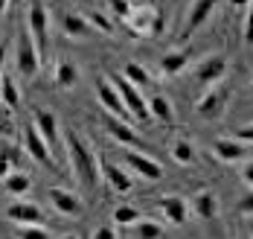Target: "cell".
I'll use <instances>...</instances> for the list:
<instances>
[{"mask_svg":"<svg viewBox=\"0 0 253 239\" xmlns=\"http://www.w3.org/2000/svg\"><path fill=\"white\" fill-rule=\"evenodd\" d=\"M64 149L70 155V163L76 169L79 181L87 187V190H96L102 181V169H99V155H93V149L79 137L76 132L64 134Z\"/></svg>","mask_w":253,"mask_h":239,"instance_id":"1","label":"cell"},{"mask_svg":"<svg viewBox=\"0 0 253 239\" xmlns=\"http://www.w3.org/2000/svg\"><path fill=\"white\" fill-rule=\"evenodd\" d=\"M111 85H114V88H117V94L123 96L128 114L134 117V123H149V120H152L149 99H143V94H140V88H137V85H131L123 73H120V76L114 73V76H111Z\"/></svg>","mask_w":253,"mask_h":239,"instance_id":"2","label":"cell"},{"mask_svg":"<svg viewBox=\"0 0 253 239\" xmlns=\"http://www.w3.org/2000/svg\"><path fill=\"white\" fill-rule=\"evenodd\" d=\"M26 24H29V35H32L38 53L47 55V47H50V12H47L44 0H29Z\"/></svg>","mask_w":253,"mask_h":239,"instance_id":"3","label":"cell"},{"mask_svg":"<svg viewBox=\"0 0 253 239\" xmlns=\"http://www.w3.org/2000/svg\"><path fill=\"white\" fill-rule=\"evenodd\" d=\"M15 64H18V73L24 79H35L38 70H41V53H38L29 29L26 32L24 29L18 32V41H15Z\"/></svg>","mask_w":253,"mask_h":239,"instance_id":"4","label":"cell"},{"mask_svg":"<svg viewBox=\"0 0 253 239\" xmlns=\"http://www.w3.org/2000/svg\"><path fill=\"white\" fill-rule=\"evenodd\" d=\"M230 96H233V91H230L227 85L218 82V85L207 88V94L195 102V114H198L201 120H218V117H224V111H227Z\"/></svg>","mask_w":253,"mask_h":239,"instance_id":"5","label":"cell"},{"mask_svg":"<svg viewBox=\"0 0 253 239\" xmlns=\"http://www.w3.org/2000/svg\"><path fill=\"white\" fill-rule=\"evenodd\" d=\"M227 70H230L227 55L212 53V55H207V58H201V61L195 64V82L204 85V88H212V85H218V82L227 76Z\"/></svg>","mask_w":253,"mask_h":239,"instance_id":"6","label":"cell"},{"mask_svg":"<svg viewBox=\"0 0 253 239\" xmlns=\"http://www.w3.org/2000/svg\"><path fill=\"white\" fill-rule=\"evenodd\" d=\"M24 149H26V155L35 160L38 166H47V169H55V172H58V163H55V158H52L50 146L44 143V137L38 134V129H35L32 123L24 126Z\"/></svg>","mask_w":253,"mask_h":239,"instance_id":"7","label":"cell"},{"mask_svg":"<svg viewBox=\"0 0 253 239\" xmlns=\"http://www.w3.org/2000/svg\"><path fill=\"white\" fill-rule=\"evenodd\" d=\"M96 99H99V105L105 108L108 114H114V117H120V120H126V123H131V120H134V117L128 114L123 96L117 94V88L111 85V79H105V76H99V79H96Z\"/></svg>","mask_w":253,"mask_h":239,"instance_id":"8","label":"cell"},{"mask_svg":"<svg viewBox=\"0 0 253 239\" xmlns=\"http://www.w3.org/2000/svg\"><path fill=\"white\" fill-rule=\"evenodd\" d=\"M102 123H105V132L111 134L117 143H123V146H128V149H149V146L140 140V134L131 129V123L114 117V114H108V111L102 114Z\"/></svg>","mask_w":253,"mask_h":239,"instance_id":"9","label":"cell"},{"mask_svg":"<svg viewBox=\"0 0 253 239\" xmlns=\"http://www.w3.org/2000/svg\"><path fill=\"white\" fill-rule=\"evenodd\" d=\"M126 24L134 35H157L160 32V15L152 6H131Z\"/></svg>","mask_w":253,"mask_h":239,"instance_id":"10","label":"cell"},{"mask_svg":"<svg viewBox=\"0 0 253 239\" xmlns=\"http://www.w3.org/2000/svg\"><path fill=\"white\" fill-rule=\"evenodd\" d=\"M212 155L221 163H242L251 158V143H242L236 137H218L212 143Z\"/></svg>","mask_w":253,"mask_h":239,"instance_id":"11","label":"cell"},{"mask_svg":"<svg viewBox=\"0 0 253 239\" xmlns=\"http://www.w3.org/2000/svg\"><path fill=\"white\" fill-rule=\"evenodd\" d=\"M47 198L52 201V207L61 213V216L76 219V216H82V213H84L82 198H79L73 190H67V187H50V190H47Z\"/></svg>","mask_w":253,"mask_h":239,"instance_id":"12","label":"cell"},{"mask_svg":"<svg viewBox=\"0 0 253 239\" xmlns=\"http://www.w3.org/2000/svg\"><path fill=\"white\" fill-rule=\"evenodd\" d=\"M99 169H102V178L108 181V187H111L117 195H128V192L134 190V178L128 175L123 166H117L114 160L99 158Z\"/></svg>","mask_w":253,"mask_h":239,"instance_id":"13","label":"cell"},{"mask_svg":"<svg viewBox=\"0 0 253 239\" xmlns=\"http://www.w3.org/2000/svg\"><path fill=\"white\" fill-rule=\"evenodd\" d=\"M32 126L38 129V134L44 137V143L50 146V152L58 149V120H55V114L47 111V108H32Z\"/></svg>","mask_w":253,"mask_h":239,"instance_id":"14","label":"cell"},{"mask_svg":"<svg viewBox=\"0 0 253 239\" xmlns=\"http://www.w3.org/2000/svg\"><path fill=\"white\" fill-rule=\"evenodd\" d=\"M123 158H126V163L140 175V178H146V181H160V178H163V166L154 158H149V155H140V152H134V149H126Z\"/></svg>","mask_w":253,"mask_h":239,"instance_id":"15","label":"cell"},{"mask_svg":"<svg viewBox=\"0 0 253 239\" xmlns=\"http://www.w3.org/2000/svg\"><path fill=\"white\" fill-rule=\"evenodd\" d=\"M6 219L15 225H44V210L35 201H12L6 207Z\"/></svg>","mask_w":253,"mask_h":239,"instance_id":"16","label":"cell"},{"mask_svg":"<svg viewBox=\"0 0 253 239\" xmlns=\"http://www.w3.org/2000/svg\"><path fill=\"white\" fill-rule=\"evenodd\" d=\"M157 207L166 216L169 225H186L189 222V201L183 195H160L157 198Z\"/></svg>","mask_w":253,"mask_h":239,"instance_id":"17","label":"cell"},{"mask_svg":"<svg viewBox=\"0 0 253 239\" xmlns=\"http://www.w3.org/2000/svg\"><path fill=\"white\" fill-rule=\"evenodd\" d=\"M215 6H218V0H192L189 15H186V27H183V38H189L192 32H198L210 21V15L215 12Z\"/></svg>","mask_w":253,"mask_h":239,"instance_id":"18","label":"cell"},{"mask_svg":"<svg viewBox=\"0 0 253 239\" xmlns=\"http://www.w3.org/2000/svg\"><path fill=\"white\" fill-rule=\"evenodd\" d=\"M61 29L67 38H76V41H87V38H96V29L90 27V21L84 18V12H67L61 18Z\"/></svg>","mask_w":253,"mask_h":239,"instance_id":"19","label":"cell"},{"mask_svg":"<svg viewBox=\"0 0 253 239\" xmlns=\"http://www.w3.org/2000/svg\"><path fill=\"white\" fill-rule=\"evenodd\" d=\"M189 58H192V47H189V44L163 53V58H160V73H163V76H177L180 70H186Z\"/></svg>","mask_w":253,"mask_h":239,"instance_id":"20","label":"cell"},{"mask_svg":"<svg viewBox=\"0 0 253 239\" xmlns=\"http://www.w3.org/2000/svg\"><path fill=\"white\" fill-rule=\"evenodd\" d=\"M189 207L195 210L198 219L210 222V219H215V216H218V195H215L212 190H201V192H195V195L189 198Z\"/></svg>","mask_w":253,"mask_h":239,"instance_id":"21","label":"cell"},{"mask_svg":"<svg viewBox=\"0 0 253 239\" xmlns=\"http://www.w3.org/2000/svg\"><path fill=\"white\" fill-rule=\"evenodd\" d=\"M52 79L58 88H76L79 85V67L67 58H58L55 61V70H52Z\"/></svg>","mask_w":253,"mask_h":239,"instance_id":"22","label":"cell"},{"mask_svg":"<svg viewBox=\"0 0 253 239\" xmlns=\"http://www.w3.org/2000/svg\"><path fill=\"white\" fill-rule=\"evenodd\" d=\"M149 111H152L154 120H160L163 126H172L175 123V111H172V102L163 96V94H154L149 99Z\"/></svg>","mask_w":253,"mask_h":239,"instance_id":"23","label":"cell"},{"mask_svg":"<svg viewBox=\"0 0 253 239\" xmlns=\"http://www.w3.org/2000/svg\"><path fill=\"white\" fill-rule=\"evenodd\" d=\"M3 190H6L9 195L21 198V195H26V192L32 190V178H29L26 172H9V175L3 178Z\"/></svg>","mask_w":253,"mask_h":239,"instance_id":"24","label":"cell"},{"mask_svg":"<svg viewBox=\"0 0 253 239\" xmlns=\"http://www.w3.org/2000/svg\"><path fill=\"white\" fill-rule=\"evenodd\" d=\"M169 155H172L180 166H189V163H195V146H192L186 137H175V140H172Z\"/></svg>","mask_w":253,"mask_h":239,"instance_id":"25","label":"cell"},{"mask_svg":"<svg viewBox=\"0 0 253 239\" xmlns=\"http://www.w3.org/2000/svg\"><path fill=\"white\" fill-rule=\"evenodd\" d=\"M131 234H134V239H160L163 237V225L154 222V219H140V222L131 225Z\"/></svg>","mask_w":253,"mask_h":239,"instance_id":"26","label":"cell"},{"mask_svg":"<svg viewBox=\"0 0 253 239\" xmlns=\"http://www.w3.org/2000/svg\"><path fill=\"white\" fill-rule=\"evenodd\" d=\"M0 102L6 108H18L21 105V94H18V85H15V79L12 76H0Z\"/></svg>","mask_w":253,"mask_h":239,"instance_id":"27","label":"cell"},{"mask_svg":"<svg viewBox=\"0 0 253 239\" xmlns=\"http://www.w3.org/2000/svg\"><path fill=\"white\" fill-rule=\"evenodd\" d=\"M123 76H126L131 85H140V88H146V85H152V73L140 64V61H128L126 67H123Z\"/></svg>","mask_w":253,"mask_h":239,"instance_id":"28","label":"cell"},{"mask_svg":"<svg viewBox=\"0 0 253 239\" xmlns=\"http://www.w3.org/2000/svg\"><path fill=\"white\" fill-rule=\"evenodd\" d=\"M143 216H140V210L137 207H131V204H120L117 210H114V225L117 228H131L134 222H140Z\"/></svg>","mask_w":253,"mask_h":239,"instance_id":"29","label":"cell"},{"mask_svg":"<svg viewBox=\"0 0 253 239\" xmlns=\"http://www.w3.org/2000/svg\"><path fill=\"white\" fill-rule=\"evenodd\" d=\"M84 18H87L90 27L96 29V32H102V35H111V32H114V21H111L105 12H96V9H93V12H84Z\"/></svg>","mask_w":253,"mask_h":239,"instance_id":"30","label":"cell"},{"mask_svg":"<svg viewBox=\"0 0 253 239\" xmlns=\"http://www.w3.org/2000/svg\"><path fill=\"white\" fill-rule=\"evenodd\" d=\"M18 239H55L50 234V228L41 225H18Z\"/></svg>","mask_w":253,"mask_h":239,"instance_id":"31","label":"cell"},{"mask_svg":"<svg viewBox=\"0 0 253 239\" xmlns=\"http://www.w3.org/2000/svg\"><path fill=\"white\" fill-rule=\"evenodd\" d=\"M108 6H111V12H114L120 21H126L128 12H131V3H128V0H108Z\"/></svg>","mask_w":253,"mask_h":239,"instance_id":"32","label":"cell"},{"mask_svg":"<svg viewBox=\"0 0 253 239\" xmlns=\"http://www.w3.org/2000/svg\"><path fill=\"white\" fill-rule=\"evenodd\" d=\"M239 178H242V181L253 190V158L242 160V166H239Z\"/></svg>","mask_w":253,"mask_h":239,"instance_id":"33","label":"cell"},{"mask_svg":"<svg viewBox=\"0 0 253 239\" xmlns=\"http://www.w3.org/2000/svg\"><path fill=\"white\" fill-rule=\"evenodd\" d=\"M248 6H251V9H248V18H245V44L253 47V0Z\"/></svg>","mask_w":253,"mask_h":239,"instance_id":"34","label":"cell"},{"mask_svg":"<svg viewBox=\"0 0 253 239\" xmlns=\"http://www.w3.org/2000/svg\"><path fill=\"white\" fill-rule=\"evenodd\" d=\"M239 213H242V216H253V190L239 198Z\"/></svg>","mask_w":253,"mask_h":239,"instance_id":"35","label":"cell"},{"mask_svg":"<svg viewBox=\"0 0 253 239\" xmlns=\"http://www.w3.org/2000/svg\"><path fill=\"white\" fill-rule=\"evenodd\" d=\"M12 160H15V155H12V152H6V149L0 152V178H6V175H9V166H12Z\"/></svg>","mask_w":253,"mask_h":239,"instance_id":"36","label":"cell"},{"mask_svg":"<svg viewBox=\"0 0 253 239\" xmlns=\"http://www.w3.org/2000/svg\"><path fill=\"white\" fill-rule=\"evenodd\" d=\"M236 140H242V143H253V123H248V126H242V129H236V134H233Z\"/></svg>","mask_w":253,"mask_h":239,"instance_id":"37","label":"cell"},{"mask_svg":"<svg viewBox=\"0 0 253 239\" xmlns=\"http://www.w3.org/2000/svg\"><path fill=\"white\" fill-rule=\"evenodd\" d=\"M93 239H117V228L114 225H102V228H96Z\"/></svg>","mask_w":253,"mask_h":239,"instance_id":"38","label":"cell"},{"mask_svg":"<svg viewBox=\"0 0 253 239\" xmlns=\"http://www.w3.org/2000/svg\"><path fill=\"white\" fill-rule=\"evenodd\" d=\"M3 64H6V47L0 44V76H3Z\"/></svg>","mask_w":253,"mask_h":239,"instance_id":"39","label":"cell"},{"mask_svg":"<svg viewBox=\"0 0 253 239\" xmlns=\"http://www.w3.org/2000/svg\"><path fill=\"white\" fill-rule=\"evenodd\" d=\"M248 3H251V0H230L233 9H242V6H248Z\"/></svg>","mask_w":253,"mask_h":239,"instance_id":"40","label":"cell"},{"mask_svg":"<svg viewBox=\"0 0 253 239\" xmlns=\"http://www.w3.org/2000/svg\"><path fill=\"white\" fill-rule=\"evenodd\" d=\"M6 9H9V0H0V15H3Z\"/></svg>","mask_w":253,"mask_h":239,"instance_id":"41","label":"cell"},{"mask_svg":"<svg viewBox=\"0 0 253 239\" xmlns=\"http://www.w3.org/2000/svg\"><path fill=\"white\" fill-rule=\"evenodd\" d=\"M55 239H79L76 234H64V237H55Z\"/></svg>","mask_w":253,"mask_h":239,"instance_id":"42","label":"cell"},{"mask_svg":"<svg viewBox=\"0 0 253 239\" xmlns=\"http://www.w3.org/2000/svg\"><path fill=\"white\" fill-rule=\"evenodd\" d=\"M239 239H253L251 234H239Z\"/></svg>","mask_w":253,"mask_h":239,"instance_id":"43","label":"cell"}]
</instances>
